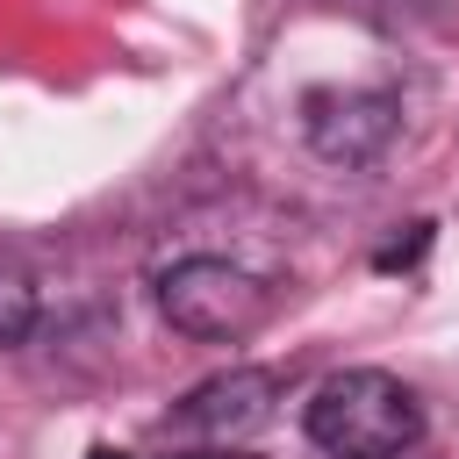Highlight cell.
<instances>
[{
	"mask_svg": "<svg viewBox=\"0 0 459 459\" xmlns=\"http://www.w3.org/2000/svg\"><path fill=\"white\" fill-rule=\"evenodd\" d=\"M301 430L330 459H402L423 437V402L380 366H344L308 394Z\"/></svg>",
	"mask_w": 459,
	"mask_h": 459,
	"instance_id": "cell-1",
	"label": "cell"
},
{
	"mask_svg": "<svg viewBox=\"0 0 459 459\" xmlns=\"http://www.w3.org/2000/svg\"><path fill=\"white\" fill-rule=\"evenodd\" d=\"M86 459H129V452H115V445H93V452H86Z\"/></svg>",
	"mask_w": 459,
	"mask_h": 459,
	"instance_id": "cell-6",
	"label": "cell"
},
{
	"mask_svg": "<svg viewBox=\"0 0 459 459\" xmlns=\"http://www.w3.org/2000/svg\"><path fill=\"white\" fill-rule=\"evenodd\" d=\"M301 129H308V151L330 158V165H373L394 129H402V100L380 93V86H316L301 100Z\"/></svg>",
	"mask_w": 459,
	"mask_h": 459,
	"instance_id": "cell-3",
	"label": "cell"
},
{
	"mask_svg": "<svg viewBox=\"0 0 459 459\" xmlns=\"http://www.w3.org/2000/svg\"><path fill=\"white\" fill-rule=\"evenodd\" d=\"M36 280L22 273V265H7L0 258V351H14V344H29V330H36Z\"/></svg>",
	"mask_w": 459,
	"mask_h": 459,
	"instance_id": "cell-5",
	"label": "cell"
},
{
	"mask_svg": "<svg viewBox=\"0 0 459 459\" xmlns=\"http://www.w3.org/2000/svg\"><path fill=\"white\" fill-rule=\"evenodd\" d=\"M158 316L179 330V337H201V344H237L251 337L265 316H273V287L230 258H179L158 273Z\"/></svg>",
	"mask_w": 459,
	"mask_h": 459,
	"instance_id": "cell-2",
	"label": "cell"
},
{
	"mask_svg": "<svg viewBox=\"0 0 459 459\" xmlns=\"http://www.w3.org/2000/svg\"><path fill=\"white\" fill-rule=\"evenodd\" d=\"M273 402H280V380H273L265 366H230V373H208L201 387H186L179 409H172V423L194 430V437L230 445V437L265 430V423H273Z\"/></svg>",
	"mask_w": 459,
	"mask_h": 459,
	"instance_id": "cell-4",
	"label": "cell"
}]
</instances>
